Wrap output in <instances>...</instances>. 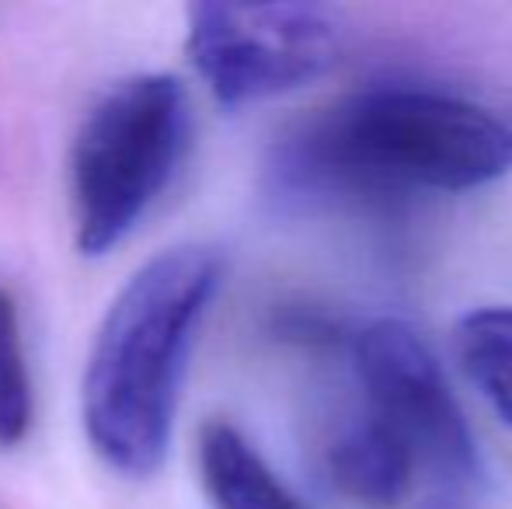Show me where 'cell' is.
<instances>
[{
  "label": "cell",
  "instance_id": "obj_6",
  "mask_svg": "<svg viewBox=\"0 0 512 509\" xmlns=\"http://www.w3.org/2000/svg\"><path fill=\"white\" fill-rule=\"evenodd\" d=\"M196 457L209 509H310L234 422H203Z\"/></svg>",
  "mask_w": 512,
  "mask_h": 509
},
{
  "label": "cell",
  "instance_id": "obj_9",
  "mask_svg": "<svg viewBox=\"0 0 512 509\" xmlns=\"http://www.w3.org/2000/svg\"><path fill=\"white\" fill-rule=\"evenodd\" d=\"M35 419L32 370H28L21 307L11 286L0 283V450L18 447Z\"/></svg>",
  "mask_w": 512,
  "mask_h": 509
},
{
  "label": "cell",
  "instance_id": "obj_2",
  "mask_svg": "<svg viewBox=\"0 0 512 509\" xmlns=\"http://www.w3.org/2000/svg\"><path fill=\"white\" fill-rule=\"evenodd\" d=\"M512 171V126L429 88H370L335 102L279 150L293 192H471Z\"/></svg>",
  "mask_w": 512,
  "mask_h": 509
},
{
  "label": "cell",
  "instance_id": "obj_4",
  "mask_svg": "<svg viewBox=\"0 0 512 509\" xmlns=\"http://www.w3.org/2000/svg\"><path fill=\"white\" fill-rule=\"evenodd\" d=\"M185 53L227 109L258 105L321 81L338 67L345 25L324 4H223L185 11Z\"/></svg>",
  "mask_w": 512,
  "mask_h": 509
},
{
  "label": "cell",
  "instance_id": "obj_5",
  "mask_svg": "<svg viewBox=\"0 0 512 509\" xmlns=\"http://www.w3.org/2000/svg\"><path fill=\"white\" fill-rule=\"evenodd\" d=\"M352 367L363 391V419L411 457L418 482L467 489L481 457L457 394L418 328L377 318L352 339Z\"/></svg>",
  "mask_w": 512,
  "mask_h": 509
},
{
  "label": "cell",
  "instance_id": "obj_8",
  "mask_svg": "<svg viewBox=\"0 0 512 509\" xmlns=\"http://www.w3.org/2000/svg\"><path fill=\"white\" fill-rule=\"evenodd\" d=\"M453 353L488 408L512 426V307H478L453 328Z\"/></svg>",
  "mask_w": 512,
  "mask_h": 509
},
{
  "label": "cell",
  "instance_id": "obj_1",
  "mask_svg": "<svg viewBox=\"0 0 512 509\" xmlns=\"http://www.w3.org/2000/svg\"><path fill=\"white\" fill-rule=\"evenodd\" d=\"M220 283V248L189 241L147 258L108 304L84 367L81 422L91 450L119 475L161 471L185 367Z\"/></svg>",
  "mask_w": 512,
  "mask_h": 509
},
{
  "label": "cell",
  "instance_id": "obj_7",
  "mask_svg": "<svg viewBox=\"0 0 512 509\" xmlns=\"http://www.w3.org/2000/svg\"><path fill=\"white\" fill-rule=\"evenodd\" d=\"M328 478L345 499L366 509L401 506L418 485L411 457L363 415L331 440Z\"/></svg>",
  "mask_w": 512,
  "mask_h": 509
},
{
  "label": "cell",
  "instance_id": "obj_3",
  "mask_svg": "<svg viewBox=\"0 0 512 509\" xmlns=\"http://www.w3.org/2000/svg\"><path fill=\"white\" fill-rule=\"evenodd\" d=\"M192 140L189 91L171 74L112 84L88 109L70 143L67 189L74 241L102 258L154 210Z\"/></svg>",
  "mask_w": 512,
  "mask_h": 509
}]
</instances>
